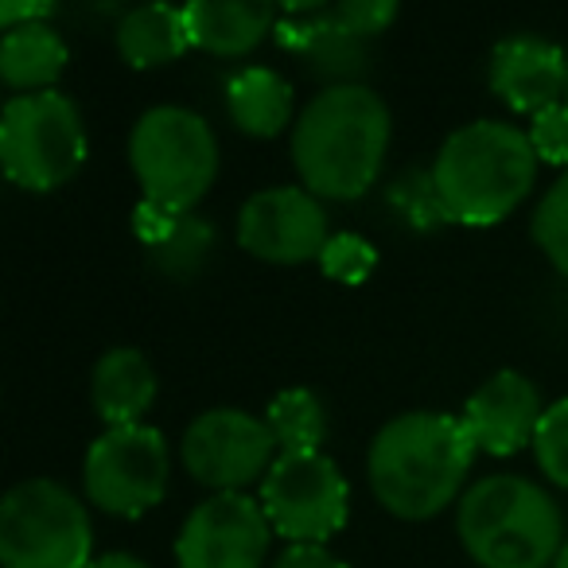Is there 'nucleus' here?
<instances>
[{
  "label": "nucleus",
  "mask_w": 568,
  "mask_h": 568,
  "mask_svg": "<svg viewBox=\"0 0 568 568\" xmlns=\"http://www.w3.org/2000/svg\"><path fill=\"white\" fill-rule=\"evenodd\" d=\"M545 409L537 386L518 371H498L467 397L464 420L467 436H471L475 452L483 456H514L529 444L534 448L537 425H541Z\"/></svg>",
  "instance_id": "obj_13"
},
{
  "label": "nucleus",
  "mask_w": 568,
  "mask_h": 568,
  "mask_svg": "<svg viewBox=\"0 0 568 568\" xmlns=\"http://www.w3.org/2000/svg\"><path fill=\"white\" fill-rule=\"evenodd\" d=\"M537 152L529 133L506 121H471L448 133L433 160V183L448 222L495 226L510 219L537 183Z\"/></svg>",
  "instance_id": "obj_3"
},
{
  "label": "nucleus",
  "mask_w": 568,
  "mask_h": 568,
  "mask_svg": "<svg viewBox=\"0 0 568 568\" xmlns=\"http://www.w3.org/2000/svg\"><path fill=\"white\" fill-rule=\"evenodd\" d=\"M172 456L160 428L125 425L105 428L87 448L82 464V490L87 503L113 518H141L164 503Z\"/></svg>",
  "instance_id": "obj_9"
},
{
  "label": "nucleus",
  "mask_w": 568,
  "mask_h": 568,
  "mask_svg": "<svg viewBox=\"0 0 568 568\" xmlns=\"http://www.w3.org/2000/svg\"><path fill=\"white\" fill-rule=\"evenodd\" d=\"M475 444L452 413H402L378 428L366 479L382 506L402 521H428L464 498Z\"/></svg>",
  "instance_id": "obj_1"
},
{
  "label": "nucleus",
  "mask_w": 568,
  "mask_h": 568,
  "mask_svg": "<svg viewBox=\"0 0 568 568\" xmlns=\"http://www.w3.org/2000/svg\"><path fill=\"white\" fill-rule=\"evenodd\" d=\"M273 568H351L327 545H288Z\"/></svg>",
  "instance_id": "obj_30"
},
{
  "label": "nucleus",
  "mask_w": 568,
  "mask_h": 568,
  "mask_svg": "<svg viewBox=\"0 0 568 568\" xmlns=\"http://www.w3.org/2000/svg\"><path fill=\"white\" fill-rule=\"evenodd\" d=\"M180 219H183V214H172V211H164V206L141 199V203H136V211H133V234L144 242V250H156V245H164L168 237L175 234Z\"/></svg>",
  "instance_id": "obj_29"
},
{
  "label": "nucleus",
  "mask_w": 568,
  "mask_h": 568,
  "mask_svg": "<svg viewBox=\"0 0 568 568\" xmlns=\"http://www.w3.org/2000/svg\"><path fill=\"white\" fill-rule=\"evenodd\" d=\"M55 12V4H48V0H32V4H0V24H4V32H12V28H28V24H48V17Z\"/></svg>",
  "instance_id": "obj_31"
},
{
  "label": "nucleus",
  "mask_w": 568,
  "mask_h": 568,
  "mask_svg": "<svg viewBox=\"0 0 568 568\" xmlns=\"http://www.w3.org/2000/svg\"><path fill=\"white\" fill-rule=\"evenodd\" d=\"M456 534L479 568H552L565 549L557 498L526 475H487L456 503Z\"/></svg>",
  "instance_id": "obj_4"
},
{
  "label": "nucleus",
  "mask_w": 568,
  "mask_h": 568,
  "mask_svg": "<svg viewBox=\"0 0 568 568\" xmlns=\"http://www.w3.org/2000/svg\"><path fill=\"white\" fill-rule=\"evenodd\" d=\"M529 144H534L541 164L568 172V98L529 118Z\"/></svg>",
  "instance_id": "obj_27"
},
{
  "label": "nucleus",
  "mask_w": 568,
  "mask_h": 568,
  "mask_svg": "<svg viewBox=\"0 0 568 568\" xmlns=\"http://www.w3.org/2000/svg\"><path fill=\"white\" fill-rule=\"evenodd\" d=\"M0 164L17 187L55 191L87 164V125L59 90L17 94L0 110Z\"/></svg>",
  "instance_id": "obj_7"
},
{
  "label": "nucleus",
  "mask_w": 568,
  "mask_h": 568,
  "mask_svg": "<svg viewBox=\"0 0 568 568\" xmlns=\"http://www.w3.org/2000/svg\"><path fill=\"white\" fill-rule=\"evenodd\" d=\"M320 268L339 284H363L378 268V253L363 234H332L320 253Z\"/></svg>",
  "instance_id": "obj_26"
},
{
  "label": "nucleus",
  "mask_w": 568,
  "mask_h": 568,
  "mask_svg": "<svg viewBox=\"0 0 568 568\" xmlns=\"http://www.w3.org/2000/svg\"><path fill=\"white\" fill-rule=\"evenodd\" d=\"M552 568H568V541H565V549L557 552V560H552Z\"/></svg>",
  "instance_id": "obj_33"
},
{
  "label": "nucleus",
  "mask_w": 568,
  "mask_h": 568,
  "mask_svg": "<svg viewBox=\"0 0 568 568\" xmlns=\"http://www.w3.org/2000/svg\"><path fill=\"white\" fill-rule=\"evenodd\" d=\"M226 113L245 136H281L293 125V82L268 67H245L226 82Z\"/></svg>",
  "instance_id": "obj_19"
},
{
  "label": "nucleus",
  "mask_w": 568,
  "mask_h": 568,
  "mask_svg": "<svg viewBox=\"0 0 568 568\" xmlns=\"http://www.w3.org/2000/svg\"><path fill=\"white\" fill-rule=\"evenodd\" d=\"M113 40H118V55L136 71L168 67L191 48L183 9H172V4H144V9L125 12Z\"/></svg>",
  "instance_id": "obj_20"
},
{
  "label": "nucleus",
  "mask_w": 568,
  "mask_h": 568,
  "mask_svg": "<svg viewBox=\"0 0 568 568\" xmlns=\"http://www.w3.org/2000/svg\"><path fill=\"white\" fill-rule=\"evenodd\" d=\"M156 371L136 347H113L94 363L90 374V402L105 428L144 425V413L156 405Z\"/></svg>",
  "instance_id": "obj_17"
},
{
  "label": "nucleus",
  "mask_w": 568,
  "mask_h": 568,
  "mask_svg": "<svg viewBox=\"0 0 568 568\" xmlns=\"http://www.w3.org/2000/svg\"><path fill=\"white\" fill-rule=\"evenodd\" d=\"M273 545L261 498L211 495L187 514L175 537L180 568H261Z\"/></svg>",
  "instance_id": "obj_12"
},
{
  "label": "nucleus",
  "mask_w": 568,
  "mask_h": 568,
  "mask_svg": "<svg viewBox=\"0 0 568 568\" xmlns=\"http://www.w3.org/2000/svg\"><path fill=\"white\" fill-rule=\"evenodd\" d=\"M71 51L51 24L12 28L0 40V79L17 94H43L63 79Z\"/></svg>",
  "instance_id": "obj_18"
},
{
  "label": "nucleus",
  "mask_w": 568,
  "mask_h": 568,
  "mask_svg": "<svg viewBox=\"0 0 568 568\" xmlns=\"http://www.w3.org/2000/svg\"><path fill=\"white\" fill-rule=\"evenodd\" d=\"M180 456L191 479L203 483L211 495H242L245 487L265 479L281 448L265 417L222 405L191 420L180 440Z\"/></svg>",
  "instance_id": "obj_10"
},
{
  "label": "nucleus",
  "mask_w": 568,
  "mask_h": 568,
  "mask_svg": "<svg viewBox=\"0 0 568 568\" xmlns=\"http://www.w3.org/2000/svg\"><path fill=\"white\" fill-rule=\"evenodd\" d=\"M332 242L324 199L304 187H265L237 211V245L268 265H304L320 261Z\"/></svg>",
  "instance_id": "obj_11"
},
{
  "label": "nucleus",
  "mask_w": 568,
  "mask_h": 568,
  "mask_svg": "<svg viewBox=\"0 0 568 568\" xmlns=\"http://www.w3.org/2000/svg\"><path fill=\"white\" fill-rule=\"evenodd\" d=\"M90 568H149V565L141 557H133V552H105V557L90 560Z\"/></svg>",
  "instance_id": "obj_32"
},
{
  "label": "nucleus",
  "mask_w": 568,
  "mask_h": 568,
  "mask_svg": "<svg viewBox=\"0 0 568 568\" xmlns=\"http://www.w3.org/2000/svg\"><path fill=\"white\" fill-rule=\"evenodd\" d=\"M94 526L71 487L24 479L0 503V565L4 568H90Z\"/></svg>",
  "instance_id": "obj_6"
},
{
  "label": "nucleus",
  "mask_w": 568,
  "mask_h": 568,
  "mask_svg": "<svg viewBox=\"0 0 568 568\" xmlns=\"http://www.w3.org/2000/svg\"><path fill=\"white\" fill-rule=\"evenodd\" d=\"M284 12L288 20H281L276 36L304 59V71L332 87H355L366 71V40L347 32L324 4H288Z\"/></svg>",
  "instance_id": "obj_15"
},
{
  "label": "nucleus",
  "mask_w": 568,
  "mask_h": 568,
  "mask_svg": "<svg viewBox=\"0 0 568 568\" xmlns=\"http://www.w3.org/2000/svg\"><path fill=\"white\" fill-rule=\"evenodd\" d=\"M534 459L552 487L568 490V397H560V402H552L545 409L534 436Z\"/></svg>",
  "instance_id": "obj_25"
},
{
  "label": "nucleus",
  "mask_w": 568,
  "mask_h": 568,
  "mask_svg": "<svg viewBox=\"0 0 568 568\" xmlns=\"http://www.w3.org/2000/svg\"><path fill=\"white\" fill-rule=\"evenodd\" d=\"M389 206L402 214V222L417 230H440L448 226V214L440 206V195H436L433 172H405L389 183Z\"/></svg>",
  "instance_id": "obj_24"
},
{
  "label": "nucleus",
  "mask_w": 568,
  "mask_h": 568,
  "mask_svg": "<svg viewBox=\"0 0 568 568\" xmlns=\"http://www.w3.org/2000/svg\"><path fill=\"white\" fill-rule=\"evenodd\" d=\"M214 250V226L199 214H183L175 234L164 245L149 250V261L156 273L172 276V281H195L203 265L211 261Z\"/></svg>",
  "instance_id": "obj_22"
},
{
  "label": "nucleus",
  "mask_w": 568,
  "mask_h": 568,
  "mask_svg": "<svg viewBox=\"0 0 568 568\" xmlns=\"http://www.w3.org/2000/svg\"><path fill=\"white\" fill-rule=\"evenodd\" d=\"M265 425L281 452H324L320 444L327 436V413L312 389H281L268 402Z\"/></svg>",
  "instance_id": "obj_21"
},
{
  "label": "nucleus",
  "mask_w": 568,
  "mask_h": 568,
  "mask_svg": "<svg viewBox=\"0 0 568 568\" xmlns=\"http://www.w3.org/2000/svg\"><path fill=\"white\" fill-rule=\"evenodd\" d=\"M389 105L371 87H327L293 125V164L316 199L351 203L378 183L389 152Z\"/></svg>",
  "instance_id": "obj_2"
},
{
  "label": "nucleus",
  "mask_w": 568,
  "mask_h": 568,
  "mask_svg": "<svg viewBox=\"0 0 568 568\" xmlns=\"http://www.w3.org/2000/svg\"><path fill=\"white\" fill-rule=\"evenodd\" d=\"M257 498L273 534L293 545H324L351 518V487L324 452H281Z\"/></svg>",
  "instance_id": "obj_8"
},
{
  "label": "nucleus",
  "mask_w": 568,
  "mask_h": 568,
  "mask_svg": "<svg viewBox=\"0 0 568 568\" xmlns=\"http://www.w3.org/2000/svg\"><path fill=\"white\" fill-rule=\"evenodd\" d=\"M335 20H339L347 32H355L358 40H371L382 36L397 20L394 0H347V4H335Z\"/></svg>",
  "instance_id": "obj_28"
},
{
  "label": "nucleus",
  "mask_w": 568,
  "mask_h": 568,
  "mask_svg": "<svg viewBox=\"0 0 568 568\" xmlns=\"http://www.w3.org/2000/svg\"><path fill=\"white\" fill-rule=\"evenodd\" d=\"M191 48L219 59H242L276 32V9L265 0H191L183 4Z\"/></svg>",
  "instance_id": "obj_16"
},
{
  "label": "nucleus",
  "mask_w": 568,
  "mask_h": 568,
  "mask_svg": "<svg viewBox=\"0 0 568 568\" xmlns=\"http://www.w3.org/2000/svg\"><path fill=\"white\" fill-rule=\"evenodd\" d=\"M529 230L545 261L568 281V172H560V180L541 195Z\"/></svg>",
  "instance_id": "obj_23"
},
{
  "label": "nucleus",
  "mask_w": 568,
  "mask_h": 568,
  "mask_svg": "<svg viewBox=\"0 0 568 568\" xmlns=\"http://www.w3.org/2000/svg\"><path fill=\"white\" fill-rule=\"evenodd\" d=\"M129 164L149 203L191 214L219 180V136L187 105H152L129 133Z\"/></svg>",
  "instance_id": "obj_5"
},
{
  "label": "nucleus",
  "mask_w": 568,
  "mask_h": 568,
  "mask_svg": "<svg viewBox=\"0 0 568 568\" xmlns=\"http://www.w3.org/2000/svg\"><path fill=\"white\" fill-rule=\"evenodd\" d=\"M487 82L506 110L537 118L568 98V55L541 36H510L490 51Z\"/></svg>",
  "instance_id": "obj_14"
}]
</instances>
